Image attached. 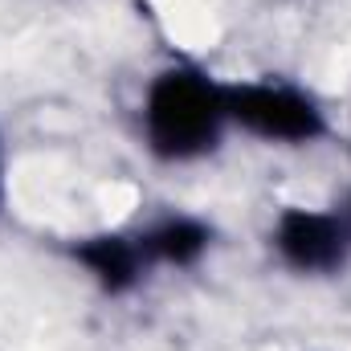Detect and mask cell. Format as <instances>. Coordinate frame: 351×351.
I'll list each match as a JSON object with an SVG mask.
<instances>
[{
    "label": "cell",
    "mask_w": 351,
    "mask_h": 351,
    "mask_svg": "<svg viewBox=\"0 0 351 351\" xmlns=\"http://www.w3.org/2000/svg\"><path fill=\"white\" fill-rule=\"evenodd\" d=\"M139 245L152 265H172V269H188L196 265L208 245H213V229L200 217H164L152 229L139 233Z\"/></svg>",
    "instance_id": "5"
},
{
    "label": "cell",
    "mask_w": 351,
    "mask_h": 351,
    "mask_svg": "<svg viewBox=\"0 0 351 351\" xmlns=\"http://www.w3.org/2000/svg\"><path fill=\"white\" fill-rule=\"evenodd\" d=\"M0 200H4V143H0Z\"/></svg>",
    "instance_id": "6"
},
{
    "label": "cell",
    "mask_w": 351,
    "mask_h": 351,
    "mask_svg": "<svg viewBox=\"0 0 351 351\" xmlns=\"http://www.w3.org/2000/svg\"><path fill=\"white\" fill-rule=\"evenodd\" d=\"M229 123L262 143L278 147H306L319 143L331 123L323 102L290 82H229Z\"/></svg>",
    "instance_id": "2"
},
{
    "label": "cell",
    "mask_w": 351,
    "mask_h": 351,
    "mask_svg": "<svg viewBox=\"0 0 351 351\" xmlns=\"http://www.w3.org/2000/svg\"><path fill=\"white\" fill-rule=\"evenodd\" d=\"M74 262L86 269V278L102 294H127L152 269L143 245H139V233L135 237H127V233H94V237H82L74 245Z\"/></svg>",
    "instance_id": "4"
},
{
    "label": "cell",
    "mask_w": 351,
    "mask_h": 351,
    "mask_svg": "<svg viewBox=\"0 0 351 351\" xmlns=\"http://www.w3.org/2000/svg\"><path fill=\"white\" fill-rule=\"evenodd\" d=\"M343 217L351 221V192H348V204H343Z\"/></svg>",
    "instance_id": "7"
},
{
    "label": "cell",
    "mask_w": 351,
    "mask_h": 351,
    "mask_svg": "<svg viewBox=\"0 0 351 351\" xmlns=\"http://www.w3.org/2000/svg\"><path fill=\"white\" fill-rule=\"evenodd\" d=\"M269 245L278 262L294 274H339L351 262V221L343 213L290 204L274 217Z\"/></svg>",
    "instance_id": "3"
},
{
    "label": "cell",
    "mask_w": 351,
    "mask_h": 351,
    "mask_svg": "<svg viewBox=\"0 0 351 351\" xmlns=\"http://www.w3.org/2000/svg\"><path fill=\"white\" fill-rule=\"evenodd\" d=\"M143 143L160 164H196L225 143L229 123V82H217L192 62L164 66L139 106Z\"/></svg>",
    "instance_id": "1"
}]
</instances>
